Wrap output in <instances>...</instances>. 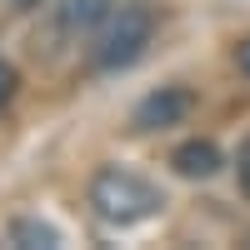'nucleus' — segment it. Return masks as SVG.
Segmentation results:
<instances>
[{
  "label": "nucleus",
  "instance_id": "obj_7",
  "mask_svg": "<svg viewBox=\"0 0 250 250\" xmlns=\"http://www.w3.org/2000/svg\"><path fill=\"white\" fill-rule=\"evenodd\" d=\"M15 85H20V75H15V65H5V60H0V110H5L10 100H15Z\"/></svg>",
  "mask_w": 250,
  "mask_h": 250
},
{
  "label": "nucleus",
  "instance_id": "obj_3",
  "mask_svg": "<svg viewBox=\"0 0 250 250\" xmlns=\"http://www.w3.org/2000/svg\"><path fill=\"white\" fill-rule=\"evenodd\" d=\"M190 110H195V95H190V90L160 85V90H150V95L135 105L130 125H135V130H170V125H185Z\"/></svg>",
  "mask_w": 250,
  "mask_h": 250
},
{
  "label": "nucleus",
  "instance_id": "obj_5",
  "mask_svg": "<svg viewBox=\"0 0 250 250\" xmlns=\"http://www.w3.org/2000/svg\"><path fill=\"white\" fill-rule=\"evenodd\" d=\"M170 165L185 175V180H210L220 170V145L215 140H185L170 150Z\"/></svg>",
  "mask_w": 250,
  "mask_h": 250
},
{
  "label": "nucleus",
  "instance_id": "obj_6",
  "mask_svg": "<svg viewBox=\"0 0 250 250\" xmlns=\"http://www.w3.org/2000/svg\"><path fill=\"white\" fill-rule=\"evenodd\" d=\"M10 240H15V245H55L60 235L50 230V225H40V220H25V215H20V220H10Z\"/></svg>",
  "mask_w": 250,
  "mask_h": 250
},
{
  "label": "nucleus",
  "instance_id": "obj_1",
  "mask_svg": "<svg viewBox=\"0 0 250 250\" xmlns=\"http://www.w3.org/2000/svg\"><path fill=\"white\" fill-rule=\"evenodd\" d=\"M85 195H90V210L105 225H140V220L160 215V205H165V195L145 175L120 170V165H100V170L90 175Z\"/></svg>",
  "mask_w": 250,
  "mask_h": 250
},
{
  "label": "nucleus",
  "instance_id": "obj_2",
  "mask_svg": "<svg viewBox=\"0 0 250 250\" xmlns=\"http://www.w3.org/2000/svg\"><path fill=\"white\" fill-rule=\"evenodd\" d=\"M155 35V10L150 5H115L105 15V25L95 30V45H90V65L95 70H125L145 55Z\"/></svg>",
  "mask_w": 250,
  "mask_h": 250
},
{
  "label": "nucleus",
  "instance_id": "obj_9",
  "mask_svg": "<svg viewBox=\"0 0 250 250\" xmlns=\"http://www.w3.org/2000/svg\"><path fill=\"white\" fill-rule=\"evenodd\" d=\"M235 65H240V75H250V40H240V50H235Z\"/></svg>",
  "mask_w": 250,
  "mask_h": 250
},
{
  "label": "nucleus",
  "instance_id": "obj_4",
  "mask_svg": "<svg viewBox=\"0 0 250 250\" xmlns=\"http://www.w3.org/2000/svg\"><path fill=\"white\" fill-rule=\"evenodd\" d=\"M110 10H115V0H60L55 5V25L65 35H95Z\"/></svg>",
  "mask_w": 250,
  "mask_h": 250
},
{
  "label": "nucleus",
  "instance_id": "obj_10",
  "mask_svg": "<svg viewBox=\"0 0 250 250\" xmlns=\"http://www.w3.org/2000/svg\"><path fill=\"white\" fill-rule=\"evenodd\" d=\"M5 5H15V10H35V5H45V0H5Z\"/></svg>",
  "mask_w": 250,
  "mask_h": 250
},
{
  "label": "nucleus",
  "instance_id": "obj_8",
  "mask_svg": "<svg viewBox=\"0 0 250 250\" xmlns=\"http://www.w3.org/2000/svg\"><path fill=\"white\" fill-rule=\"evenodd\" d=\"M235 175H240V190L250 195V140L240 145V155H235Z\"/></svg>",
  "mask_w": 250,
  "mask_h": 250
}]
</instances>
